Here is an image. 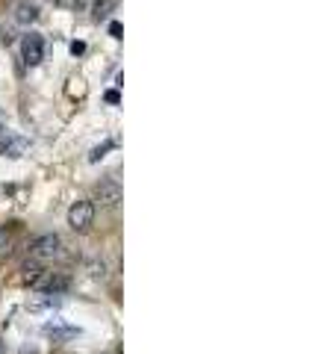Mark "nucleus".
I'll return each mask as SVG.
<instances>
[{
	"label": "nucleus",
	"instance_id": "obj_1",
	"mask_svg": "<svg viewBox=\"0 0 336 354\" xmlns=\"http://www.w3.org/2000/svg\"><path fill=\"white\" fill-rule=\"evenodd\" d=\"M95 221V201H77L68 209V227L77 230V234H86Z\"/></svg>",
	"mask_w": 336,
	"mask_h": 354
},
{
	"label": "nucleus",
	"instance_id": "obj_2",
	"mask_svg": "<svg viewBox=\"0 0 336 354\" xmlns=\"http://www.w3.org/2000/svg\"><path fill=\"white\" fill-rule=\"evenodd\" d=\"M32 257L36 260H53V257H62V239L56 234H41L36 242H32Z\"/></svg>",
	"mask_w": 336,
	"mask_h": 354
},
{
	"label": "nucleus",
	"instance_id": "obj_3",
	"mask_svg": "<svg viewBox=\"0 0 336 354\" xmlns=\"http://www.w3.org/2000/svg\"><path fill=\"white\" fill-rule=\"evenodd\" d=\"M121 186H118V180H112V177H106V180H100L97 186H95V201L100 204V207H106V209H112V207H118L121 204Z\"/></svg>",
	"mask_w": 336,
	"mask_h": 354
},
{
	"label": "nucleus",
	"instance_id": "obj_4",
	"mask_svg": "<svg viewBox=\"0 0 336 354\" xmlns=\"http://www.w3.org/2000/svg\"><path fill=\"white\" fill-rule=\"evenodd\" d=\"M21 57L27 65H39L44 59V39L39 32H30V36L21 39Z\"/></svg>",
	"mask_w": 336,
	"mask_h": 354
},
{
	"label": "nucleus",
	"instance_id": "obj_5",
	"mask_svg": "<svg viewBox=\"0 0 336 354\" xmlns=\"http://www.w3.org/2000/svg\"><path fill=\"white\" fill-rule=\"evenodd\" d=\"M18 248V225L12 221V225H3L0 227V260L12 257Z\"/></svg>",
	"mask_w": 336,
	"mask_h": 354
},
{
	"label": "nucleus",
	"instance_id": "obj_6",
	"mask_svg": "<svg viewBox=\"0 0 336 354\" xmlns=\"http://www.w3.org/2000/svg\"><path fill=\"white\" fill-rule=\"evenodd\" d=\"M32 286H36V290H44L48 295H56V292L68 290V278H65V274H48V278H44V274H41V278Z\"/></svg>",
	"mask_w": 336,
	"mask_h": 354
},
{
	"label": "nucleus",
	"instance_id": "obj_7",
	"mask_svg": "<svg viewBox=\"0 0 336 354\" xmlns=\"http://www.w3.org/2000/svg\"><path fill=\"white\" fill-rule=\"evenodd\" d=\"M39 18V6L30 3V0H18L15 3V21L18 24H32Z\"/></svg>",
	"mask_w": 336,
	"mask_h": 354
},
{
	"label": "nucleus",
	"instance_id": "obj_8",
	"mask_svg": "<svg viewBox=\"0 0 336 354\" xmlns=\"http://www.w3.org/2000/svg\"><path fill=\"white\" fill-rule=\"evenodd\" d=\"M115 6H118V0H95L92 3V18L95 21H106L112 12H115Z\"/></svg>",
	"mask_w": 336,
	"mask_h": 354
},
{
	"label": "nucleus",
	"instance_id": "obj_9",
	"mask_svg": "<svg viewBox=\"0 0 336 354\" xmlns=\"http://www.w3.org/2000/svg\"><path fill=\"white\" fill-rule=\"evenodd\" d=\"M21 272H24V281H27V283H36L41 274H44V266H41V260L32 257V260L24 263V269H21Z\"/></svg>",
	"mask_w": 336,
	"mask_h": 354
},
{
	"label": "nucleus",
	"instance_id": "obj_10",
	"mask_svg": "<svg viewBox=\"0 0 336 354\" xmlns=\"http://www.w3.org/2000/svg\"><path fill=\"white\" fill-rule=\"evenodd\" d=\"M86 272H88V278L104 281V278H106V263H104V260H88V263H86Z\"/></svg>",
	"mask_w": 336,
	"mask_h": 354
},
{
	"label": "nucleus",
	"instance_id": "obj_11",
	"mask_svg": "<svg viewBox=\"0 0 336 354\" xmlns=\"http://www.w3.org/2000/svg\"><path fill=\"white\" fill-rule=\"evenodd\" d=\"M95 0H71V6H74V12H86L88 6H92Z\"/></svg>",
	"mask_w": 336,
	"mask_h": 354
},
{
	"label": "nucleus",
	"instance_id": "obj_12",
	"mask_svg": "<svg viewBox=\"0 0 336 354\" xmlns=\"http://www.w3.org/2000/svg\"><path fill=\"white\" fill-rule=\"evenodd\" d=\"M109 148H112V142H106V145H100V148H95V151H92V162H97V160H100V157H104V153H106Z\"/></svg>",
	"mask_w": 336,
	"mask_h": 354
},
{
	"label": "nucleus",
	"instance_id": "obj_13",
	"mask_svg": "<svg viewBox=\"0 0 336 354\" xmlns=\"http://www.w3.org/2000/svg\"><path fill=\"white\" fill-rule=\"evenodd\" d=\"M83 50H86V44H83V41H74V44H71V53H74V57H80Z\"/></svg>",
	"mask_w": 336,
	"mask_h": 354
},
{
	"label": "nucleus",
	"instance_id": "obj_14",
	"mask_svg": "<svg viewBox=\"0 0 336 354\" xmlns=\"http://www.w3.org/2000/svg\"><path fill=\"white\" fill-rule=\"evenodd\" d=\"M109 32H112L115 39H121V24H118V21H112V24H109Z\"/></svg>",
	"mask_w": 336,
	"mask_h": 354
},
{
	"label": "nucleus",
	"instance_id": "obj_15",
	"mask_svg": "<svg viewBox=\"0 0 336 354\" xmlns=\"http://www.w3.org/2000/svg\"><path fill=\"white\" fill-rule=\"evenodd\" d=\"M106 101L109 104H118V92H106Z\"/></svg>",
	"mask_w": 336,
	"mask_h": 354
},
{
	"label": "nucleus",
	"instance_id": "obj_16",
	"mask_svg": "<svg viewBox=\"0 0 336 354\" xmlns=\"http://www.w3.org/2000/svg\"><path fill=\"white\" fill-rule=\"evenodd\" d=\"M53 3H59V6H65V3H71V0H53Z\"/></svg>",
	"mask_w": 336,
	"mask_h": 354
},
{
	"label": "nucleus",
	"instance_id": "obj_17",
	"mask_svg": "<svg viewBox=\"0 0 336 354\" xmlns=\"http://www.w3.org/2000/svg\"><path fill=\"white\" fill-rule=\"evenodd\" d=\"M3 348H6V346H3V339H0V354H3Z\"/></svg>",
	"mask_w": 336,
	"mask_h": 354
},
{
	"label": "nucleus",
	"instance_id": "obj_18",
	"mask_svg": "<svg viewBox=\"0 0 336 354\" xmlns=\"http://www.w3.org/2000/svg\"><path fill=\"white\" fill-rule=\"evenodd\" d=\"M21 354H36V351H27V348H24V351H21Z\"/></svg>",
	"mask_w": 336,
	"mask_h": 354
}]
</instances>
